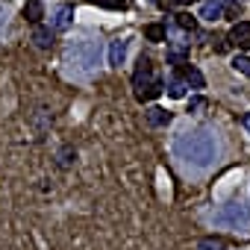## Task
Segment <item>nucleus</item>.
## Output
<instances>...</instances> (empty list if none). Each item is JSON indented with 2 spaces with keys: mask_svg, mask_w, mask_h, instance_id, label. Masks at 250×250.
<instances>
[{
  "mask_svg": "<svg viewBox=\"0 0 250 250\" xmlns=\"http://www.w3.org/2000/svg\"><path fill=\"white\" fill-rule=\"evenodd\" d=\"M241 124H244V127H247V130H250V112H247V115H244V118H241Z\"/></svg>",
  "mask_w": 250,
  "mask_h": 250,
  "instance_id": "412c9836",
  "label": "nucleus"
},
{
  "mask_svg": "<svg viewBox=\"0 0 250 250\" xmlns=\"http://www.w3.org/2000/svg\"><path fill=\"white\" fill-rule=\"evenodd\" d=\"M197 250H224V241L215 238V235H209V238H200L197 241Z\"/></svg>",
  "mask_w": 250,
  "mask_h": 250,
  "instance_id": "a211bd4d",
  "label": "nucleus"
},
{
  "mask_svg": "<svg viewBox=\"0 0 250 250\" xmlns=\"http://www.w3.org/2000/svg\"><path fill=\"white\" fill-rule=\"evenodd\" d=\"M221 15H224V3H221V0H203L200 18H206V21H218Z\"/></svg>",
  "mask_w": 250,
  "mask_h": 250,
  "instance_id": "f8f14e48",
  "label": "nucleus"
},
{
  "mask_svg": "<svg viewBox=\"0 0 250 250\" xmlns=\"http://www.w3.org/2000/svg\"><path fill=\"white\" fill-rule=\"evenodd\" d=\"M127 47H130V42H124V39H118V42L109 44V65L112 68L124 65V59H127Z\"/></svg>",
  "mask_w": 250,
  "mask_h": 250,
  "instance_id": "6e6552de",
  "label": "nucleus"
},
{
  "mask_svg": "<svg viewBox=\"0 0 250 250\" xmlns=\"http://www.w3.org/2000/svg\"><path fill=\"white\" fill-rule=\"evenodd\" d=\"M177 27L186 30V33H194V30H197V18H194L191 12H180V15H177Z\"/></svg>",
  "mask_w": 250,
  "mask_h": 250,
  "instance_id": "dca6fc26",
  "label": "nucleus"
},
{
  "mask_svg": "<svg viewBox=\"0 0 250 250\" xmlns=\"http://www.w3.org/2000/svg\"><path fill=\"white\" fill-rule=\"evenodd\" d=\"M229 44H235L241 50H250V24L247 21H235V27L229 30Z\"/></svg>",
  "mask_w": 250,
  "mask_h": 250,
  "instance_id": "20e7f679",
  "label": "nucleus"
},
{
  "mask_svg": "<svg viewBox=\"0 0 250 250\" xmlns=\"http://www.w3.org/2000/svg\"><path fill=\"white\" fill-rule=\"evenodd\" d=\"M232 68H235L238 74H244V77H250V56H244V53H238V56L232 59Z\"/></svg>",
  "mask_w": 250,
  "mask_h": 250,
  "instance_id": "f3484780",
  "label": "nucleus"
},
{
  "mask_svg": "<svg viewBox=\"0 0 250 250\" xmlns=\"http://www.w3.org/2000/svg\"><path fill=\"white\" fill-rule=\"evenodd\" d=\"M77 162V147L74 145H62L59 150H56V165L59 168H71Z\"/></svg>",
  "mask_w": 250,
  "mask_h": 250,
  "instance_id": "ddd939ff",
  "label": "nucleus"
},
{
  "mask_svg": "<svg viewBox=\"0 0 250 250\" xmlns=\"http://www.w3.org/2000/svg\"><path fill=\"white\" fill-rule=\"evenodd\" d=\"M145 39L147 42H156V44L159 42H168V27L165 24H147L145 27Z\"/></svg>",
  "mask_w": 250,
  "mask_h": 250,
  "instance_id": "4468645a",
  "label": "nucleus"
},
{
  "mask_svg": "<svg viewBox=\"0 0 250 250\" xmlns=\"http://www.w3.org/2000/svg\"><path fill=\"white\" fill-rule=\"evenodd\" d=\"M215 221L224 224V227H232V229H247V227H250V206H244V203H229V206H224V209L215 215Z\"/></svg>",
  "mask_w": 250,
  "mask_h": 250,
  "instance_id": "f03ea898",
  "label": "nucleus"
},
{
  "mask_svg": "<svg viewBox=\"0 0 250 250\" xmlns=\"http://www.w3.org/2000/svg\"><path fill=\"white\" fill-rule=\"evenodd\" d=\"M165 91V83L159 80V77H153V80H147L139 91H136V100H142V103H147V100H156L159 94Z\"/></svg>",
  "mask_w": 250,
  "mask_h": 250,
  "instance_id": "39448f33",
  "label": "nucleus"
},
{
  "mask_svg": "<svg viewBox=\"0 0 250 250\" xmlns=\"http://www.w3.org/2000/svg\"><path fill=\"white\" fill-rule=\"evenodd\" d=\"M177 71H180V77L188 83V85H194V88H203V74L194 68V65H188V62H183V65H177Z\"/></svg>",
  "mask_w": 250,
  "mask_h": 250,
  "instance_id": "9d476101",
  "label": "nucleus"
},
{
  "mask_svg": "<svg viewBox=\"0 0 250 250\" xmlns=\"http://www.w3.org/2000/svg\"><path fill=\"white\" fill-rule=\"evenodd\" d=\"M24 18L33 27L42 24V18H44V3H42V0H27V3H24Z\"/></svg>",
  "mask_w": 250,
  "mask_h": 250,
  "instance_id": "9b49d317",
  "label": "nucleus"
},
{
  "mask_svg": "<svg viewBox=\"0 0 250 250\" xmlns=\"http://www.w3.org/2000/svg\"><path fill=\"white\" fill-rule=\"evenodd\" d=\"M177 156L188 165V168H209L218 156V139L206 130L200 133H183L174 145Z\"/></svg>",
  "mask_w": 250,
  "mask_h": 250,
  "instance_id": "f257e3e1",
  "label": "nucleus"
},
{
  "mask_svg": "<svg viewBox=\"0 0 250 250\" xmlns=\"http://www.w3.org/2000/svg\"><path fill=\"white\" fill-rule=\"evenodd\" d=\"M39 50H50L53 42H56V30L53 27H44V24H36L33 27V39H30Z\"/></svg>",
  "mask_w": 250,
  "mask_h": 250,
  "instance_id": "7ed1b4c3",
  "label": "nucleus"
},
{
  "mask_svg": "<svg viewBox=\"0 0 250 250\" xmlns=\"http://www.w3.org/2000/svg\"><path fill=\"white\" fill-rule=\"evenodd\" d=\"M156 74H153V62L147 59V56H142L139 59V68H136V74H133V85H136V91L147 83V80H153Z\"/></svg>",
  "mask_w": 250,
  "mask_h": 250,
  "instance_id": "0eeeda50",
  "label": "nucleus"
},
{
  "mask_svg": "<svg viewBox=\"0 0 250 250\" xmlns=\"http://www.w3.org/2000/svg\"><path fill=\"white\" fill-rule=\"evenodd\" d=\"M145 115H147V124H150V127H168V124L174 121V115H171L168 109H159V106H150Z\"/></svg>",
  "mask_w": 250,
  "mask_h": 250,
  "instance_id": "1a4fd4ad",
  "label": "nucleus"
},
{
  "mask_svg": "<svg viewBox=\"0 0 250 250\" xmlns=\"http://www.w3.org/2000/svg\"><path fill=\"white\" fill-rule=\"evenodd\" d=\"M206 103H209V100L197 94V97H191V100H188V112H203V109H206Z\"/></svg>",
  "mask_w": 250,
  "mask_h": 250,
  "instance_id": "6ab92c4d",
  "label": "nucleus"
},
{
  "mask_svg": "<svg viewBox=\"0 0 250 250\" xmlns=\"http://www.w3.org/2000/svg\"><path fill=\"white\" fill-rule=\"evenodd\" d=\"M71 21H74V6H71V3H62V6L53 12L50 27H53L56 33H62V30H68V27H71Z\"/></svg>",
  "mask_w": 250,
  "mask_h": 250,
  "instance_id": "423d86ee",
  "label": "nucleus"
},
{
  "mask_svg": "<svg viewBox=\"0 0 250 250\" xmlns=\"http://www.w3.org/2000/svg\"><path fill=\"white\" fill-rule=\"evenodd\" d=\"M186 88H188V83H186L183 77H171V80H168V94H171V97H177V100L186 97Z\"/></svg>",
  "mask_w": 250,
  "mask_h": 250,
  "instance_id": "2eb2a0df",
  "label": "nucleus"
},
{
  "mask_svg": "<svg viewBox=\"0 0 250 250\" xmlns=\"http://www.w3.org/2000/svg\"><path fill=\"white\" fill-rule=\"evenodd\" d=\"M212 47H215V53H227V50H229V39H221V36H215Z\"/></svg>",
  "mask_w": 250,
  "mask_h": 250,
  "instance_id": "aec40b11",
  "label": "nucleus"
}]
</instances>
